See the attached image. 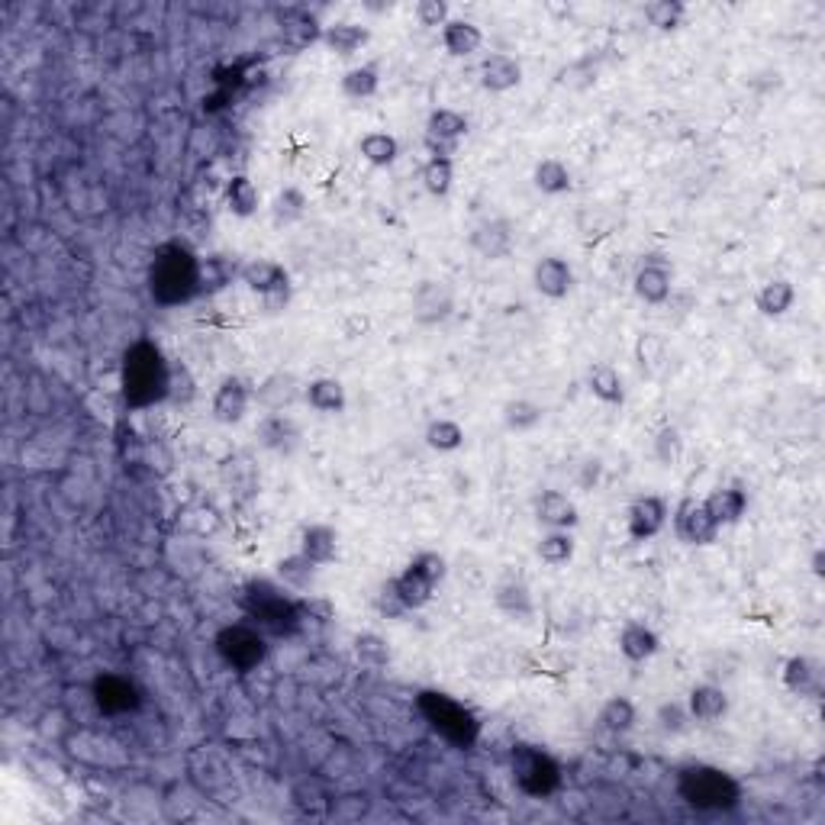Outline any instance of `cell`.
I'll return each mask as SVG.
<instances>
[{
  "label": "cell",
  "mask_w": 825,
  "mask_h": 825,
  "mask_svg": "<svg viewBox=\"0 0 825 825\" xmlns=\"http://www.w3.org/2000/svg\"><path fill=\"white\" fill-rule=\"evenodd\" d=\"M146 284L158 307H184L200 297V258L184 242L158 245L149 262Z\"/></svg>",
  "instance_id": "cell-1"
},
{
  "label": "cell",
  "mask_w": 825,
  "mask_h": 825,
  "mask_svg": "<svg viewBox=\"0 0 825 825\" xmlns=\"http://www.w3.org/2000/svg\"><path fill=\"white\" fill-rule=\"evenodd\" d=\"M171 365L165 361L162 349L152 339H136L123 352L120 387L129 410H149L155 403L168 400Z\"/></svg>",
  "instance_id": "cell-2"
},
{
  "label": "cell",
  "mask_w": 825,
  "mask_h": 825,
  "mask_svg": "<svg viewBox=\"0 0 825 825\" xmlns=\"http://www.w3.org/2000/svg\"><path fill=\"white\" fill-rule=\"evenodd\" d=\"M677 796L697 813H729L742 803V784L716 764H684L677 771Z\"/></svg>",
  "instance_id": "cell-3"
},
{
  "label": "cell",
  "mask_w": 825,
  "mask_h": 825,
  "mask_svg": "<svg viewBox=\"0 0 825 825\" xmlns=\"http://www.w3.org/2000/svg\"><path fill=\"white\" fill-rule=\"evenodd\" d=\"M416 709L419 716L426 719V726L452 748L468 751L477 745V738H481V719L461 700L448 697L442 690H423L416 697Z\"/></svg>",
  "instance_id": "cell-4"
},
{
  "label": "cell",
  "mask_w": 825,
  "mask_h": 825,
  "mask_svg": "<svg viewBox=\"0 0 825 825\" xmlns=\"http://www.w3.org/2000/svg\"><path fill=\"white\" fill-rule=\"evenodd\" d=\"M242 606H245V613L255 619V626L265 632L281 635V632H291L300 622V603L287 597L281 584L262 581V577L245 584Z\"/></svg>",
  "instance_id": "cell-5"
},
{
  "label": "cell",
  "mask_w": 825,
  "mask_h": 825,
  "mask_svg": "<svg viewBox=\"0 0 825 825\" xmlns=\"http://www.w3.org/2000/svg\"><path fill=\"white\" fill-rule=\"evenodd\" d=\"M510 774L519 793L532 800H548L561 790V764L539 745H516L510 751Z\"/></svg>",
  "instance_id": "cell-6"
},
{
  "label": "cell",
  "mask_w": 825,
  "mask_h": 825,
  "mask_svg": "<svg viewBox=\"0 0 825 825\" xmlns=\"http://www.w3.org/2000/svg\"><path fill=\"white\" fill-rule=\"evenodd\" d=\"M213 648L226 668H233L239 674H252L268 661V639L265 629L252 626V622H233V626H223L216 632Z\"/></svg>",
  "instance_id": "cell-7"
},
{
  "label": "cell",
  "mask_w": 825,
  "mask_h": 825,
  "mask_svg": "<svg viewBox=\"0 0 825 825\" xmlns=\"http://www.w3.org/2000/svg\"><path fill=\"white\" fill-rule=\"evenodd\" d=\"M239 281L249 287L252 294L265 300L268 313H281L291 303V274L284 265L271 262V258H252L239 271Z\"/></svg>",
  "instance_id": "cell-8"
},
{
  "label": "cell",
  "mask_w": 825,
  "mask_h": 825,
  "mask_svg": "<svg viewBox=\"0 0 825 825\" xmlns=\"http://www.w3.org/2000/svg\"><path fill=\"white\" fill-rule=\"evenodd\" d=\"M410 313L419 326H439L448 316L455 313V294L445 281L436 278H423L413 287L410 297Z\"/></svg>",
  "instance_id": "cell-9"
},
{
  "label": "cell",
  "mask_w": 825,
  "mask_h": 825,
  "mask_svg": "<svg viewBox=\"0 0 825 825\" xmlns=\"http://www.w3.org/2000/svg\"><path fill=\"white\" fill-rule=\"evenodd\" d=\"M674 532L684 545H713L719 535V526H716V519L709 516L703 500L687 497V500H680L674 510Z\"/></svg>",
  "instance_id": "cell-10"
},
{
  "label": "cell",
  "mask_w": 825,
  "mask_h": 825,
  "mask_svg": "<svg viewBox=\"0 0 825 825\" xmlns=\"http://www.w3.org/2000/svg\"><path fill=\"white\" fill-rule=\"evenodd\" d=\"M94 703L104 716H123L139 706V690L123 674H100L94 680Z\"/></svg>",
  "instance_id": "cell-11"
},
{
  "label": "cell",
  "mask_w": 825,
  "mask_h": 825,
  "mask_svg": "<svg viewBox=\"0 0 825 825\" xmlns=\"http://www.w3.org/2000/svg\"><path fill=\"white\" fill-rule=\"evenodd\" d=\"M632 291L648 307H661L674 294V271L661 262V258H645L632 278Z\"/></svg>",
  "instance_id": "cell-12"
},
{
  "label": "cell",
  "mask_w": 825,
  "mask_h": 825,
  "mask_svg": "<svg viewBox=\"0 0 825 825\" xmlns=\"http://www.w3.org/2000/svg\"><path fill=\"white\" fill-rule=\"evenodd\" d=\"M252 400H255V390L249 381L236 378V374L233 378H223L213 394V419L223 426H236L242 423V416L249 413Z\"/></svg>",
  "instance_id": "cell-13"
},
{
  "label": "cell",
  "mask_w": 825,
  "mask_h": 825,
  "mask_svg": "<svg viewBox=\"0 0 825 825\" xmlns=\"http://www.w3.org/2000/svg\"><path fill=\"white\" fill-rule=\"evenodd\" d=\"M626 526L635 542H648L668 526V503H664L658 494H645L639 497L626 513Z\"/></svg>",
  "instance_id": "cell-14"
},
{
  "label": "cell",
  "mask_w": 825,
  "mask_h": 825,
  "mask_svg": "<svg viewBox=\"0 0 825 825\" xmlns=\"http://www.w3.org/2000/svg\"><path fill=\"white\" fill-rule=\"evenodd\" d=\"M513 245H516L513 226H510V220H503V216L477 223L471 233V249L481 258H487V262H500V258L513 252Z\"/></svg>",
  "instance_id": "cell-15"
},
{
  "label": "cell",
  "mask_w": 825,
  "mask_h": 825,
  "mask_svg": "<svg viewBox=\"0 0 825 825\" xmlns=\"http://www.w3.org/2000/svg\"><path fill=\"white\" fill-rule=\"evenodd\" d=\"M532 287L539 291L542 297L548 300H561V297H568L571 294V287H574V271L571 265L564 262V258L558 255H545L535 262L532 268Z\"/></svg>",
  "instance_id": "cell-16"
},
{
  "label": "cell",
  "mask_w": 825,
  "mask_h": 825,
  "mask_svg": "<svg viewBox=\"0 0 825 825\" xmlns=\"http://www.w3.org/2000/svg\"><path fill=\"white\" fill-rule=\"evenodd\" d=\"M477 75H481V88L490 91V94H506L523 84V65H519L513 55H503V52H490L484 55L481 68H477Z\"/></svg>",
  "instance_id": "cell-17"
},
{
  "label": "cell",
  "mask_w": 825,
  "mask_h": 825,
  "mask_svg": "<svg viewBox=\"0 0 825 825\" xmlns=\"http://www.w3.org/2000/svg\"><path fill=\"white\" fill-rule=\"evenodd\" d=\"M300 426L287 413H268L258 423V445L274 455H294L300 448Z\"/></svg>",
  "instance_id": "cell-18"
},
{
  "label": "cell",
  "mask_w": 825,
  "mask_h": 825,
  "mask_svg": "<svg viewBox=\"0 0 825 825\" xmlns=\"http://www.w3.org/2000/svg\"><path fill=\"white\" fill-rule=\"evenodd\" d=\"M300 397H303L300 381L287 371H274L255 387V400L262 403L268 413H284V407H291Z\"/></svg>",
  "instance_id": "cell-19"
},
{
  "label": "cell",
  "mask_w": 825,
  "mask_h": 825,
  "mask_svg": "<svg viewBox=\"0 0 825 825\" xmlns=\"http://www.w3.org/2000/svg\"><path fill=\"white\" fill-rule=\"evenodd\" d=\"M784 684L790 693H796V697L819 700L822 697V664L816 658L793 655L784 664Z\"/></svg>",
  "instance_id": "cell-20"
},
{
  "label": "cell",
  "mask_w": 825,
  "mask_h": 825,
  "mask_svg": "<svg viewBox=\"0 0 825 825\" xmlns=\"http://www.w3.org/2000/svg\"><path fill=\"white\" fill-rule=\"evenodd\" d=\"M535 516H539V523L548 529H574L581 523L574 500L568 494H561V490H545V494L535 500Z\"/></svg>",
  "instance_id": "cell-21"
},
{
  "label": "cell",
  "mask_w": 825,
  "mask_h": 825,
  "mask_svg": "<svg viewBox=\"0 0 825 825\" xmlns=\"http://www.w3.org/2000/svg\"><path fill=\"white\" fill-rule=\"evenodd\" d=\"M303 400L323 416H339V413H345V407H349L345 384L339 378H316L310 384H303Z\"/></svg>",
  "instance_id": "cell-22"
},
{
  "label": "cell",
  "mask_w": 825,
  "mask_h": 825,
  "mask_svg": "<svg viewBox=\"0 0 825 825\" xmlns=\"http://www.w3.org/2000/svg\"><path fill=\"white\" fill-rule=\"evenodd\" d=\"M661 648V639L655 629H648L645 622H626L619 632V651L622 658L632 664H642L648 658H655Z\"/></svg>",
  "instance_id": "cell-23"
},
{
  "label": "cell",
  "mask_w": 825,
  "mask_h": 825,
  "mask_svg": "<svg viewBox=\"0 0 825 825\" xmlns=\"http://www.w3.org/2000/svg\"><path fill=\"white\" fill-rule=\"evenodd\" d=\"M300 555H307L313 564H332L339 555V532L332 526H323V523H313V526H303L300 532Z\"/></svg>",
  "instance_id": "cell-24"
},
{
  "label": "cell",
  "mask_w": 825,
  "mask_h": 825,
  "mask_svg": "<svg viewBox=\"0 0 825 825\" xmlns=\"http://www.w3.org/2000/svg\"><path fill=\"white\" fill-rule=\"evenodd\" d=\"M687 709H690V719L706 722L709 726V722H719L729 713V697H726V690L716 684H697L687 697Z\"/></svg>",
  "instance_id": "cell-25"
},
{
  "label": "cell",
  "mask_w": 825,
  "mask_h": 825,
  "mask_svg": "<svg viewBox=\"0 0 825 825\" xmlns=\"http://www.w3.org/2000/svg\"><path fill=\"white\" fill-rule=\"evenodd\" d=\"M703 506L709 510V516L716 519L719 529L722 526H735L738 519L745 516V510H748V494H745L742 487H719V490H713V494L703 500Z\"/></svg>",
  "instance_id": "cell-26"
},
{
  "label": "cell",
  "mask_w": 825,
  "mask_h": 825,
  "mask_svg": "<svg viewBox=\"0 0 825 825\" xmlns=\"http://www.w3.org/2000/svg\"><path fill=\"white\" fill-rule=\"evenodd\" d=\"M481 42H484L481 26L471 20H448L442 26V46L452 59H468V55L481 49Z\"/></svg>",
  "instance_id": "cell-27"
},
{
  "label": "cell",
  "mask_w": 825,
  "mask_h": 825,
  "mask_svg": "<svg viewBox=\"0 0 825 825\" xmlns=\"http://www.w3.org/2000/svg\"><path fill=\"white\" fill-rule=\"evenodd\" d=\"M494 600H497V610L500 613H506L510 619H519V622L532 619V613H535L529 587L523 581H516V577H506V581L497 584Z\"/></svg>",
  "instance_id": "cell-28"
},
{
  "label": "cell",
  "mask_w": 825,
  "mask_h": 825,
  "mask_svg": "<svg viewBox=\"0 0 825 825\" xmlns=\"http://www.w3.org/2000/svg\"><path fill=\"white\" fill-rule=\"evenodd\" d=\"M239 265L236 258L226 255H207L200 258V294H220L229 284L239 278Z\"/></svg>",
  "instance_id": "cell-29"
},
{
  "label": "cell",
  "mask_w": 825,
  "mask_h": 825,
  "mask_svg": "<svg viewBox=\"0 0 825 825\" xmlns=\"http://www.w3.org/2000/svg\"><path fill=\"white\" fill-rule=\"evenodd\" d=\"M465 133H468V120H465V113H458V110H436L426 120V142H439V146L458 149V139Z\"/></svg>",
  "instance_id": "cell-30"
},
{
  "label": "cell",
  "mask_w": 825,
  "mask_h": 825,
  "mask_svg": "<svg viewBox=\"0 0 825 825\" xmlns=\"http://www.w3.org/2000/svg\"><path fill=\"white\" fill-rule=\"evenodd\" d=\"M320 42H323L329 52H336V55H342V59H349V55H355L368 42V30H365V26H358V23H329V26H323V39Z\"/></svg>",
  "instance_id": "cell-31"
},
{
  "label": "cell",
  "mask_w": 825,
  "mask_h": 825,
  "mask_svg": "<svg viewBox=\"0 0 825 825\" xmlns=\"http://www.w3.org/2000/svg\"><path fill=\"white\" fill-rule=\"evenodd\" d=\"M793 303H796V287L787 278H771L767 284H761V291L755 297V307L764 316H784L793 310Z\"/></svg>",
  "instance_id": "cell-32"
},
{
  "label": "cell",
  "mask_w": 825,
  "mask_h": 825,
  "mask_svg": "<svg viewBox=\"0 0 825 825\" xmlns=\"http://www.w3.org/2000/svg\"><path fill=\"white\" fill-rule=\"evenodd\" d=\"M600 729L610 732V735H626L635 729V722H639V709L629 697H610L603 706H600Z\"/></svg>",
  "instance_id": "cell-33"
},
{
  "label": "cell",
  "mask_w": 825,
  "mask_h": 825,
  "mask_svg": "<svg viewBox=\"0 0 825 825\" xmlns=\"http://www.w3.org/2000/svg\"><path fill=\"white\" fill-rule=\"evenodd\" d=\"M532 184L548 197H561L571 191L574 181H571L568 165H564L561 158H542V162L532 168Z\"/></svg>",
  "instance_id": "cell-34"
},
{
  "label": "cell",
  "mask_w": 825,
  "mask_h": 825,
  "mask_svg": "<svg viewBox=\"0 0 825 825\" xmlns=\"http://www.w3.org/2000/svg\"><path fill=\"white\" fill-rule=\"evenodd\" d=\"M258 187L249 175H233L226 181V207L233 216H242V220H249V216L258 213Z\"/></svg>",
  "instance_id": "cell-35"
},
{
  "label": "cell",
  "mask_w": 825,
  "mask_h": 825,
  "mask_svg": "<svg viewBox=\"0 0 825 825\" xmlns=\"http://www.w3.org/2000/svg\"><path fill=\"white\" fill-rule=\"evenodd\" d=\"M542 419H545V407H539L535 400L519 397L503 403V426L510 432H532L542 426Z\"/></svg>",
  "instance_id": "cell-36"
},
{
  "label": "cell",
  "mask_w": 825,
  "mask_h": 825,
  "mask_svg": "<svg viewBox=\"0 0 825 825\" xmlns=\"http://www.w3.org/2000/svg\"><path fill=\"white\" fill-rule=\"evenodd\" d=\"M535 555L542 558V564L548 568H561L574 558V535L571 529H548L542 535V542L535 545Z\"/></svg>",
  "instance_id": "cell-37"
},
{
  "label": "cell",
  "mask_w": 825,
  "mask_h": 825,
  "mask_svg": "<svg viewBox=\"0 0 825 825\" xmlns=\"http://www.w3.org/2000/svg\"><path fill=\"white\" fill-rule=\"evenodd\" d=\"M587 387H590L593 397H597L600 403H610V407H616V403L626 400L622 378H619V371L613 365H593L590 374H587Z\"/></svg>",
  "instance_id": "cell-38"
},
{
  "label": "cell",
  "mask_w": 825,
  "mask_h": 825,
  "mask_svg": "<svg viewBox=\"0 0 825 825\" xmlns=\"http://www.w3.org/2000/svg\"><path fill=\"white\" fill-rule=\"evenodd\" d=\"M358 152L374 168H390L400 155V142L390 133H365L358 142Z\"/></svg>",
  "instance_id": "cell-39"
},
{
  "label": "cell",
  "mask_w": 825,
  "mask_h": 825,
  "mask_svg": "<svg viewBox=\"0 0 825 825\" xmlns=\"http://www.w3.org/2000/svg\"><path fill=\"white\" fill-rule=\"evenodd\" d=\"M274 568H278V581L284 584V587H291V590H310L313 587V581H316V568H320V564H313L307 555H287V558H281L278 564H274Z\"/></svg>",
  "instance_id": "cell-40"
},
{
  "label": "cell",
  "mask_w": 825,
  "mask_h": 825,
  "mask_svg": "<svg viewBox=\"0 0 825 825\" xmlns=\"http://www.w3.org/2000/svg\"><path fill=\"white\" fill-rule=\"evenodd\" d=\"M291 803L300 809L303 816H313V819H323L332 813V800L329 793L323 790V784H316V780H300L291 793Z\"/></svg>",
  "instance_id": "cell-41"
},
{
  "label": "cell",
  "mask_w": 825,
  "mask_h": 825,
  "mask_svg": "<svg viewBox=\"0 0 825 825\" xmlns=\"http://www.w3.org/2000/svg\"><path fill=\"white\" fill-rule=\"evenodd\" d=\"M426 445L432 448V452H439V455H452L458 452L461 445H465V429H461V423H455V419H432V423L426 426Z\"/></svg>",
  "instance_id": "cell-42"
},
{
  "label": "cell",
  "mask_w": 825,
  "mask_h": 825,
  "mask_svg": "<svg viewBox=\"0 0 825 825\" xmlns=\"http://www.w3.org/2000/svg\"><path fill=\"white\" fill-rule=\"evenodd\" d=\"M281 36L291 49H310L313 42L323 39V30L316 26V20L310 17V13H291V17H284Z\"/></svg>",
  "instance_id": "cell-43"
},
{
  "label": "cell",
  "mask_w": 825,
  "mask_h": 825,
  "mask_svg": "<svg viewBox=\"0 0 825 825\" xmlns=\"http://www.w3.org/2000/svg\"><path fill=\"white\" fill-rule=\"evenodd\" d=\"M390 581H394L400 600H403V606H407L410 613L413 610H423V606L432 600V593H436V587H432L429 581H423V577H419L416 571H410V568L403 571V574H397V577H390Z\"/></svg>",
  "instance_id": "cell-44"
},
{
  "label": "cell",
  "mask_w": 825,
  "mask_h": 825,
  "mask_svg": "<svg viewBox=\"0 0 825 825\" xmlns=\"http://www.w3.org/2000/svg\"><path fill=\"white\" fill-rule=\"evenodd\" d=\"M378 88H381V78L374 65H358L342 75V94L349 100H368L378 94Z\"/></svg>",
  "instance_id": "cell-45"
},
{
  "label": "cell",
  "mask_w": 825,
  "mask_h": 825,
  "mask_svg": "<svg viewBox=\"0 0 825 825\" xmlns=\"http://www.w3.org/2000/svg\"><path fill=\"white\" fill-rule=\"evenodd\" d=\"M423 184L432 197H445L455 184V162L448 155H432L423 165Z\"/></svg>",
  "instance_id": "cell-46"
},
{
  "label": "cell",
  "mask_w": 825,
  "mask_h": 825,
  "mask_svg": "<svg viewBox=\"0 0 825 825\" xmlns=\"http://www.w3.org/2000/svg\"><path fill=\"white\" fill-rule=\"evenodd\" d=\"M687 17V7L680 4V0H651L645 4V20L648 26H655L658 33H671L677 30L680 23Z\"/></svg>",
  "instance_id": "cell-47"
},
{
  "label": "cell",
  "mask_w": 825,
  "mask_h": 825,
  "mask_svg": "<svg viewBox=\"0 0 825 825\" xmlns=\"http://www.w3.org/2000/svg\"><path fill=\"white\" fill-rule=\"evenodd\" d=\"M307 194L300 191V187H284V191L274 197L271 204V213H274V223H297L307 216Z\"/></svg>",
  "instance_id": "cell-48"
},
{
  "label": "cell",
  "mask_w": 825,
  "mask_h": 825,
  "mask_svg": "<svg viewBox=\"0 0 825 825\" xmlns=\"http://www.w3.org/2000/svg\"><path fill=\"white\" fill-rule=\"evenodd\" d=\"M664 358H668V342H664L658 332H642L639 342H635V361L645 374H655Z\"/></svg>",
  "instance_id": "cell-49"
},
{
  "label": "cell",
  "mask_w": 825,
  "mask_h": 825,
  "mask_svg": "<svg viewBox=\"0 0 825 825\" xmlns=\"http://www.w3.org/2000/svg\"><path fill=\"white\" fill-rule=\"evenodd\" d=\"M355 658L368 668H384V664H390V645L378 632H361L355 635Z\"/></svg>",
  "instance_id": "cell-50"
},
{
  "label": "cell",
  "mask_w": 825,
  "mask_h": 825,
  "mask_svg": "<svg viewBox=\"0 0 825 825\" xmlns=\"http://www.w3.org/2000/svg\"><path fill=\"white\" fill-rule=\"evenodd\" d=\"M690 709L687 703H677V700H664L658 709H655V726L664 732V735H680L687 726H690Z\"/></svg>",
  "instance_id": "cell-51"
},
{
  "label": "cell",
  "mask_w": 825,
  "mask_h": 825,
  "mask_svg": "<svg viewBox=\"0 0 825 825\" xmlns=\"http://www.w3.org/2000/svg\"><path fill=\"white\" fill-rule=\"evenodd\" d=\"M655 458L668 468L684 458V436H680L677 426H661L655 432Z\"/></svg>",
  "instance_id": "cell-52"
},
{
  "label": "cell",
  "mask_w": 825,
  "mask_h": 825,
  "mask_svg": "<svg viewBox=\"0 0 825 825\" xmlns=\"http://www.w3.org/2000/svg\"><path fill=\"white\" fill-rule=\"evenodd\" d=\"M410 571H416L423 581H429L432 587H439L448 574V561L439 555V552H419L413 561H410Z\"/></svg>",
  "instance_id": "cell-53"
},
{
  "label": "cell",
  "mask_w": 825,
  "mask_h": 825,
  "mask_svg": "<svg viewBox=\"0 0 825 825\" xmlns=\"http://www.w3.org/2000/svg\"><path fill=\"white\" fill-rule=\"evenodd\" d=\"M236 471H229L226 465H223V481L233 487V490H242V494H252V490L258 487V471H255V465H249V458H239L236 455Z\"/></svg>",
  "instance_id": "cell-54"
},
{
  "label": "cell",
  "mask_w": 825,
  "mask_h": 825,
  "mask_svg": "<svg viewBox=\"0 0 825 825\" xmlns=\"http://www.w3.org/2000/svg\"><path fill=\"white\" fill-rule=\"evenodd\" d=\"M374 610H378L384 619H400V616L410 613L407 606H403V600H400V593H397L394 581H387V584L378 590V597H374Z\"/></svg>",
  "instance_id": "cell-55"
},
{
  "label": "cell",
  "mask_w": 825,
  "mask_h": 825,
  "mask_svg": "<svg viewBox=\"0 0 825 825\" xmlns=\"http://www.w3.org/2000/svg\"><path fill=\"white\" fill-rule=\"evenodd\" d=\"M416 20H419V26H429V30L445 26L448 23V4H445V0H419V4H416Z\"/></svg>",
  "instance_id": "cell-56"
},
{
  "label": "cell",
  "mask_w": 825,
  "mask_h": 825,
  "mask_svg": "<svg viewBox=\"0 0 825 825\" xmlns=\"http://www.w3.org/2000/svg\"><path fill=\"white\" fill-rule=\"evenodd\" d=\"M194 381H191V371L184 365L181 368H171V384H168V400L175 403H191L194 400Z\"/></svg>",
  "instance_id": "cell-57"
},
{
  "label": "cell",
  "mask_w": 825,
  "mask_h": 825,
  "mask_svg": "<svg viewBox=\"0 0 825 825\" xmlns=\"http://www.w3.org/2000/svg\"><path fill=\"white\" fill-rule=\"evenodd\" d=\"M368 329H371V320L368 316H361V313H352V316H345L342 320V336L345 339H361Z\"/></svg>",
  "instance_id": "cell-58"
},
{
  "label": "cell",
  "mask_w": 825,
  "mask_h": 825,
  "mask_svg": "<svg viewBox=\"0 0 825 825\" xmlns=\"http://www.w3.org/2000/svg\"><path fill=\"white\" fill-rule=\"evenodd\" d=\"M600 471H603L600 458H587V461H584V468H581V474H577V484H581L584 490L597 487V481H600Z\"/></svg>",
  "instance_id": "cell-59"
},
{
  "label": "cell",
  "mask_w": 825,
  "mask_h": 825,
  "mask_svg": "<svg viewBox=\"0 0 825 825\" xmlns=\"http://www.w3.org/2000/svg\"><path fill=\"white\" fill-rule=\"evenodd\" d=\"M809 568H813L816 577H825V552H822V548H816V552H813V561H809Z\"/></svg>",
  "instance_id": "cell-60"
}]
</instances>
